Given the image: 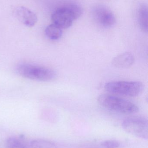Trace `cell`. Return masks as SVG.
Returning <instances> with one entry per match:
<instances>
[{"label":"cell","instance_id":"obj_1","mask_svg":"<svg viewBox=\"0 0 148 148\" xmlns=\"http://www.w3.org/2000/svg\"><path fill=\"white\" fill-rule=\"evenodd\" d=\"M97 101L101 106L107 109L122 114H135L139 110L138 106L134 103L108 94L99 95Z\"/></svg>","mask_w":148,"mask_h":148},{"label":"cell","instance_id":"obj_2","mask_svg":"<svg viewBox=\"0 0 148 148\" xmlns=\"http://www.w3.org/2000/svg\"><path fill=\"white\" fill-rule=\"evenodd\" d=\"M16 70L23 77L40 82H50L55 80L57 76L56 72L50 69L28 63L19 64Z\"/></svg>","mask_w":148,"mask_h":148},{"label":"cell","instance_id":"obj_3","mask_svg":"<svg viewBox=\"0 0 148 148\" xmlns=\"http://www.w3.org/2000/svg\"><path fill=\"white\" fill-rule=\"evenodd\" d=\"M104 89L112 94L135 97L143 92L144 85L140 82L114 81L105 84Z\"/></svg>","mask_w":148,"mask_h":148},{"label":"cell","instance_id":"obj_4","mask_svg":"<svg viewBox=\"0 0 148 148\" xmlns=\"http://www.w3.org/2000/svg\"><path fill=\"white\" fill-rule=\"evenodd\" d=\"M122 126L125 131L144 140L148 138L147 119L140 116L128 117L123 120Z\"/></svg>","mask_w":148,"mask_h":148},{"label":"cell","instance_id":"obj_5","mask_svg":"<svg viewBox=\"0 0 148 148\" xmlns=\"http://www.w3.org/2000/svg\"><path fill=\"white\" fill-rule=\"evenodd\" d=\"M51 19L54 24L62 29L70 27L75 20L67 5L56 10L52 14Z\"/></svg>","mask_w":148,"mask_h":148},{"label":"cell","instance_id":"obj_6","mask_svg":"<svg viewBox=\"0 0 148 148\" xmlns=\"http://www.w3.org/2000/svg\"><path fill=\"white\" fill-rule=\"evenodd\" d=\"M92 14L96 21L104 27H110L115 23L116 18L113 13L103 5L95 7L92 10Z\"/></svg>","mask_w":148,"mask_h":148},{"label":"cell","instance_id":"obj_7","mask_svg":"<svg viewBox=\"0 0 148 148\" xmlns=\"http://www.w3.org/2000/svg\"><path fill=\"white\" fill-rule=\"evenodd\" d=\"M15 13L19 21L27 27H33L37 22V17L36 14L26 7H17Z\"/></svg>","mask_w":148,"mask_h":148},{"label":"cell","instance_id":"obj_8","mask_svg":"<svg viewBox=\"0 0 148 148\" xmlns=\"http://www.w3.org/2000/svg\"><path fill=\"white\" fill-rule=\"evenodd\" d=\"M134 62V56L129 52H125L114 57L112 60V64L115 67L125 69L130 67Z\"/></svg>","mask_w":148,"mask_h":148},{"label":"cell","instance_id":"obj_9","mask_svg":"<svg viewBox=\"0 0 148 148\" xmlns=\"http://www.w3.org/2000/svg\"><path fill=\"white\" fill-rule=\"evenodd\" d=\"M4 144L6 148H30V144L22 138L17 136L8 137L5 140Z\"/></svg>","mask_w":148,"mask_h":148},{"label":"cell","instance_id":"obj_10","mask_svg":"<svg viewBox=\"0 0 148 148\" xmlns=\"http://www.w3.org/2000/svg\"><path fill=\"white\" fill-rule=\"evenodd\" d=\"M138 20L141 29L148 32V8L146 4L140 5L138 10Z\"/></svg>","mask_w":148,"mask_h":148},{"label":"cell","instance_id":"obj_11","mask_svg":"<svg viewBox=\"0 0 148 148\" xmlns=\"http://www.w3.org/2000/svg\"><path fill=\"white\" fill-rule=\"evenodd\" d=\"M45 34L47 37L53 40H59L62 36V29L55 24H52L46 27Z\"/></svg>","mask_w":148,"mask_h":148},{"label":"cell","instance_id":"obj_12","mask_svg":"<svg viewBox=\"0 0 148 148\" xmlns=\"http://www.w3.org/2000/svg\"><path fill=\"white\" fill-rule=\"evenodd\" d=\"M30 148H57L54 143L45 139H35L30 143Z\"/></svg>","mask_w":148,"mask_h":148},{"label":"cell","instance_id":"obj_13","mask_svg":"<svg viewBox=\"0 0 148 148\" xmlns=\"http://www.w3.org/2000/svg\"><path fill=\"white\" fill-rule=\"evenodd\" d=\"M101 145L106 148H118L120 147V143L116 140H107L102 142Z\"/></svg>","mask_w":148,"mask_h":148}]
</instances>
